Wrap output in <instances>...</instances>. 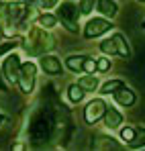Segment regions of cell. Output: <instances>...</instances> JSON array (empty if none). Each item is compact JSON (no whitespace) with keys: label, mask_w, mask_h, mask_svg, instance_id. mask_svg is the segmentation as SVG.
Returning a JSON list of instances; mask_svg holds the SVG:
<instances>
[{"label":"cell","mask_w":145,"mask_h":151,"mask_svg":"<svg viewBox=\"0 0 145 151\" xmlns=\"http://www.w3.org/2000/svg\"><path fill=\"white\" fill-rule=\"evenodd\" d=\"M35 72H37L35 63H23V65H21V72H19V80H17V84H19L21 92L29 94V92L33 90V80H35Z\"/></svg>","instance_id":"4"},{"label":"cell","mask_w":145,"mask_h":151,"mask_svg":"<svg viewBox=\"0 0 145 151\" xmlns=\"http://www.w3.org/2000/svg\"><path fill=\"white\" fill-rule=\"evenodd\" d=\"M84 61H86V57L84 55H72V57H68V68L72 70V72H82L84 70Z\"/></svg>","instance_id":"14"},{"label":"cell","mask_w":145,"mask_h":151,"mask_svg":"<svg viewBox=\"0 0 145 151\" xmlns=\"http://www.w3.org/2000/svg\"><path fill=\"white\" fill-rule=\"evenodd\" d=\"M98 8H100V12L106 14V17H115L117 10H119V6L115 4V0H98Z\"/></svg>","instance_id":"12"},{"label":"cell","mask_w":145,"mask_h":151,"mask_svg":"<svg viewBox=\"0 0 145 151\" xmlns=\"http://www.w3.org/2000/svg\"><path fill=\"white\" fill-rule=\"evenodd\" d=\"M115 100L123 104V106H131V104H135V92L131 90V88H125L121 86L117 92H115Z\"/></svg>","instance_id":"9"},{"label":"cell","mask_w":145,"mask_h":151,"mask_svg":"<svg viewBox=\"0 0 145 151\" xmlns=\"http://www.w3.org/2000/svg\"><path fill=\"white\" fill-rule=\"evenodd\" d=\"M113 39H115V43H117V53H119L121 57H129V55H131V49H129V45L125 43L123 35H115Z\"/></svg>","instance_id":"15"},{"label":"cell","mask_w":145,"mask_h":151,"mask_svg":"<svg viewBox=\"0 0 145 151\" xmlns=\"http://www.w3.org/2000/svg\"><path fill=\"white\" fill-rule=\"evenodd\" d=\"M143 27H145V23H143Z\"/></svg>","instance_id":"30"},{"label":"cell","mask_w":145,"mask_h":151,"mask_svg":"<svg viewBox=\"0 0 145 151\" xmlns=\"http://www.w3.org/2000/svg\"><path fill=\"white\" fill-rule=\"evenodd\" d=\"M25 14H27V6H25L23 2H14V4L8 6V19H10L12 23L25 19Z\"/></svg>","instance_id":"11"},{"label":"cell","mask_w":145,"mask_h":151,"mask_svg":"<svg viewBox=\"0 0 145 151\" xmlns=\"http://www.w3.org/2000/svg\"><path fill=\"white\" fill-rule=\"evenodd\" d=\"M14 45H17V41H8V43H2V45H0V55H4L6 51L14 49Z\"/></svg>","instance_id":"25"},{"label":"cell","mask_w":145,"mask_h":151,"mask_svg":"<svg viewBox=\"0 0 145 151\" xmlns=\"http://www.w3.org/2000/svg\"><path fill=\"white\" fill-rule=\"evenodd\" d=\"M92 10H94V0H82L80 2V12L82 14H88Z\"/></svg>","instance_id":"22"},{"label":"cell","mask_w":145,"mask_h":151,"mask_svg":"<svg viewBox=\"0 0 145 151\" xmlns=\"http://www.w3.org/2000/svg\"><path fill=\"white\" fill-rule=\"evenodd\" d=\"M82 88H84V92H94L96 90V86H98V80H96V76H84V78H80V82H78Z\"/></svg>","instance_id":"13"},{"label":"cell","mask_w":145,"mask_h":151,"mask_svg":"<svg viewBox=\"0 0 145 151\" xmlns=\"http://www.w3.org/2000/svg\"><path fill=\"white\" fill-rule=\"evenodd\" d=\"M78 17H80V12H78V8L74 6L72 2H63L57 8V19L63 23V27L68 31H72V33L78 31Z\"/></svg>","instance_id":"3"},{"label":"cell","mask_w":145,"mask_h":151,"mask_svg":"<svg viewBox=\"0 0 145 151\" xmlns=\"http://www.w3.org/2000/svg\"><path fill=\"white\" fill-rule=\"evenodd\" d=\"M51 47H53V37L47 35L43 29H33V33L25 41V51L31 55H43Z\"/></svg>","instance_id":"2"},{"label":"cell","mask_w":145,"mask_h":151,"mask_svg":"<svg viewBox=\"0 0 145 151\" xmlns=\"http://www.w3.org/2000/svg\"><path fill=\"white\" fill-rule=\"evenodd\" d=\"M96 65H98V72H106V70L110 68V59L100 57V59H96Z\"/></svg>","instance_id":"24"},{"label":"cell","mask_w":145,"mask_h":151,"mask_svg":"<svg viewBox=\"0 0 145 151\" xmlns=\"http://www.w3.org/2000/svg\"><path fill=\"white\" fill-rule=\"evenodd\" d=\"M104 112H106V104L102 100H92L84 110V119L88 125H94L100 116H104Z\"/></svg>","instance_id":"5"},{"label":"cell","mask_w":145,"mask_h":151,"mask_svg":"<svg viewBox=\"0 0 145 151\" xmlns=\"http://www.w3.org/2000/svg\"><path fill=\"white\" fill-rule=\"evenodd\" d=\"M100 51L106 53V55H115V53H117V43H115V39H104V41L100 43Z\"/></svg>","instance_id":"18"},{"label":"cell","mask_w":145,"mask_h":151,"mask_svg":"<svg viewBox=\"0 0 145 151\" xmlns=\"http://www.w3.org/2000/svg\"><path fill=\"white\" fill-rule=\"evenodd\" d=\"M0 123H2V116H0Z\"/></svg>","instance_id":"28"},{"label":"cell","mask_w":145,"mask_h":151,"mask_svg":"<svg viewBox=\"0 0 145 151\" xmlns=\"http://www.w3.org/2000/svg\"><path fill=\"white\" fill-rule=\"evenodd\" d=\"M141 2H145V0H141Z\"/></svg>","instance_id":"29"},{"label":"cell","mask_w":145,"mask_h":151,"mask_svg":"<svg viewBox=\"0 0 145 151\" xmlns=\"http://www.w3.org/2000/svg\"><path fill=\"white\" fill-rule=\"evenodd\" d=\"M96 70H98L96 59H88V57H86V61H84V72H86V74H94Z\"/></svg>","instance_id":"23"},{"label":"cell","mask_w":145,"mask_h":151,"mask_svg":"<svg viewBox=\"0 0 145 151\" xmlns=\"http://www.w3.org/2000/svg\"><path fill=\"white\" fill-rule=\"evenodd\" d=\"M19 72H21V57L19 55H10L4 61V76L10 84H14L19 80Z\"/></svg>","instance_id":"7"},{"label":"cell","mask_w":145,"mask_h":151,"mask_svg":"<svg viewBox=\"0 0 145 151\" xmlns=\"http://www.w3.org/2000/svg\"><path fill=\"white\" fill-rule=\"evenodd\" d=\"M129 145H131V147H145V129L137 127L135 137H133V141H131Z\"/></svg>","instance_id":"17"},{"label":"cell","mask_w":145,"mask_h":151,"mask_svg":"<svg viewBox=\"0 0 145 151\" xmlns=\"http://www.w3.org/2000/svg\"><path fill=\"white\" fill-rule=\"evenodd\" d=\"M57 23V19L53 17V14H41L39 17V27H45V29H49V27H53Z\"/></svg>","instance_id":"20"},{"label":"cell","mask_w":145,"mask_h":151,"mask_svg":"<svg viewBox=\"0 0 145 151\" xmlns=\"http://www.w3.org/2000/svg\"><path fill=\"white\" fill-rule=\"evenodd\" d=\"M68 96H70V100L72 102H80L84 98V88L80 86V84H74L68 88Z\"/></svg>","instance_id":"16"},{"label":"cell","mask_w":145,"mask_h":151,"mask_svg":"<svg viewBox=\"0 0 145 151\" xmlns=\"http://www.w3.org/2000/svg\"><path fill=\"white\" fill-rule=\"evenodd\" d=\"M51 129H53V119H51V112L49 110H39L33 121H31V127H29V135L33 141L37 143H43L51 137Z\"/></svg>","instance_id":"1"},{"label":"cell","mask_w":145,"mask_h":151,"mask_svg":"<svg viewBox=\"0 0 145 151\" xmlns=\"http://www.w3.org/2000/svg\"><path fill=\"white\" fill-rule=\"evenodd\" d=\"M123 86L121 80H110V82H106L104 86H102V94H110V92H117L119 88Z\"/></svg>","instance_id":"19"},{"label":"cell","mask_w":145,"mask_h":151,"mask_svg":"<svg viewBox=\"0 0 145 151\" xmlns=\"http://www.w3.org/2000/svg\"><path fill=\"white\" fill-rule=\"evenodd\" d=\"M135 131H137V127H127V129H123V131H121V137L127 141V143H131L133 137H135Z\"/></svg>","instance_id":"21"},{"label":"cell","mask_w":145,"mask_h":151,"mask_svg":"<svg viewBox=\"0 0 145 151\" xmlns=\"http://www.w3.org/2000/svg\"><path fill=\"white\" fill-rule=\"evenodd\" d=\"M41 70L49 76H57L61 74V61L55 57V55H41Z\"/></svg>","instance_id":"8"},{"label":"cell","mask_w":145,"mask_h":151,"mask_svg":"<svg viewBox=\"0 0 145 151\" xmlns=\"http://www.w3.org/2000/svg\"><path fill=\"white\" fill-rule=\"evenodd\" d=\"M0 90H2V92L6 90V84H4V80H2V76H0Z\"/></svg>","instance_id":"27"},{"label":"cell","mask_w":145,"mask_h":151,"mask_svg":"<svg viewBox=\"0 0 145 151\" xmlns=\"http://www.w3.org/2000/svg\"><path fill=\"white\" fill-rule=\"evenodd\" d=\"M55 4H57V0H39V6L41 8H51Z\"/></svg>","instance_id":"26"},{"label":"cell","mask_w":145,"mask_h":151,"mask_svg":"<svg viewBox=\"0 0 145 151\" xmlns=\"http://www.w3.org/2000/svg\"><path fill=\"white\" fill-rule=\"evenodd\" d=\"M108 29H110V23L108 21H104V19H92V21H88V25L84 29V35L88 39H94V37L104 35Z\"/></svg>","instance_id":"6"},{"label":"cell","mask_w":145,"mask_h":151,"mask_svg":"<svg viewBox=\"0 0 145 151\" xmlns=\"http://www.w3.org/2000/svg\"><path fill=\"white\" fill-rule=\"evenodd\" d=\"M123 123V114L119 110H115V108H106V112H104V125L108 127V129H117V127H121Z\"/></svg>","instance_id":"10"}]
</instances>
